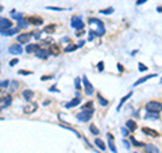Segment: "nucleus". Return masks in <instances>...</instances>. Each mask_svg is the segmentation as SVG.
I'll return each instance as SVG.
<instances>
[{"label":"nucleus","mask_w":162,"mask_h":153,"mask_svg":"<svg viewBox=\"0 0 162 153\" xmlns=\"http://www.w3.org/2000/svg\"><path fill=\"white\" fill-rule=\"evenodd\" d=\"M18 62H19V58H18V57L16 58H12V60L10 61V66H15Z\"/></svg>","instance_id":"35"},{"label":"nucleus","mask_w":162,"mask_h":153,"mask_svg":"<svg viewBox=\"0 0 162 153\" xmlns=\"http://www.w3.org/2000/svg\"><path fill=\"white\" fill-rule=\"evenodd\" d=\"M35 56H37L38 58L45 60V58H47L49 56H50V50H47V49H39V50L35 51Z\"/></svg>","instance_id":"7"},{"label":"nucleus","mask_w":162,"mask_h":153,"mask_svg":"<svg viewBox=\"0 0 162 153\" xmlns=\"http://www.w3.org/2000/svg\"><path fill=\"white\" fill-rule=\"evenodd\" d=\"M12 103V98L10 95H6V96H1V109H6Z\"/></svg>","instance_id":"10"},{"label":"nucleus","mask_w":162,"mask_h":153,"mask_svg":"<svg viewBox=\"0 0 162 153\" xmlns=\"http://www.w3.org/2000/svg\"><path fill=\"white\" fill-rule=\"evenodd\" d=\"M128 131H130V130H128V127H126V129L123 127V129H122V134H123L124 137H126V136H128Z\"/></svg>","instance_id":"41"},{"label":"nucleus","mask_w":162,"mask_h":153,"mask_svg":"<svg viewBox=\"0 0 162 153\" xmlns=\"http://www.w3.org/2000/svg\"><path fill=\"white\" fill-rule=\"evenodd\" d=\"M83 83H84V91H85V95L86 96H91L95 92V88H93V85L89 83V80L86 79V76H83Z\"/></svg>","instance_id":"5"},{"label":"nucleus","mask_w":162,"mask_h":153,"mask_svg":"<svg viewBox=\"0 0 162 153\" xmlns=\"http://www.w3.org/2000/svg\"><path fill=\"white\" fill-rule=\"evenodd\" d=\"M157 11H158V12H162V6H159V7H157Z\"/></svg>","instance_id":"47"},{"label":"nucleus","mask_w":162,"mask_h":153,"mask_svg":"<svg viewBox=\"0 0 162 153\" xmlns=\"http://www.w3.org/2000/svg\"><path fill=\"white\" fill-rule=\"evenodd\" d=\"M77 48H78V45H69V46H66V48H65V51H66V53H69V51L76 50Z\"/></svg>","instance_id":"28"},{"label":"nucleus","mask_w":162,"mask_h":153,"mask_svg":"<svg viewBox=\"0 0 162 153\" xmlns=\"http://www.w3.org/2000/svg\"><path fill=\"white\" fill-rule=\"evenodd\" d=\"M126 127H128L130 131H135V130H136V123H135V121H132V119H128L127 122H126Z\"/></svg>","instance_id":"18"},{"label":"nucleus","mask_w":162,"mask_h":153,"mask_svg":"<svg viewBox=\"0 0 162 153\" xmlns=\"http://www.w3.org/2000/svg\"><path fill=\"white\" fill-rule=\"evenodd\" d=\"M146 111L147 112H161L162 111V103L151 100V102L146 103Z\"/></svg>","instance_id":"2"},{"label":"nucleus","mask_w":162,"mask_h":153,"mask_svg":"<svg viewBox=\"0 0 162 153\" xmlns=\"http://www.w3.org/2000/svg\"><path fill=\"white\" fill-rule=\"evenodd\" d=\"M146 119H159V112H147Z\"/></svg>","instance_id":"23"},{"label":"nucleus","mask_w":162,"mask_h":153,"mask_svg":"<svg viewBox=\"0 0 162 153\" xmlns=\"http://www.w3.org/2000/svg\"><path fill=\"white\" fill-rule=\"evenodd\" d=\"M49 91H52V92H59V91H58V89L55 88V85H54V87H52V88L49 89Z\"/></svg>","instance_id":"45"},{"label":"nucleus","mask_w":162,"mask_h":153,"mask_svg":"<svg viewBox=\"0 0 162 153\" xmlns=\"http://www.w3.org/2000/svg\"><path fill=\"white\" fill-rule=\"evenodd\" d=\"M39 35H41V33H39V31H34V34H32V37H35V38H39Z\"/></svg>","instance_id":"44"},{"label":"nucleus","mask_w":162,"mask_h":153,"mask_svg":"<svg viewBox=\"0 0 162 153\" xmlns=\"http://www.w3.org/2000/svg\"><path fill=\"white\" fill-rule=\"evenodd\" d=\"M27 22H30V23H32V24H38V26L43 23L42 18H39V16H28L27 18Z\"/></svg>","instance_id":"16"},{"label":"nucleus","mask_w":162,"mask_h":153,"mask_svg":"<svg viewBox=\"0 0 162 153\" xmlns=\"http://www.w3.org/2000/svg\"><path fill=\"white\" fill-rule=\"evenodd\" d=\"M117 69H119V72H123V66H122V64H117Z\"/></svg>","instance_id":"46"},{"label":"nucleus","mask_w":162,"mask_h":153,"mask_svg":"<svg viewBox=\"0 0 162 153\" xmlns=\"http://www.w3.org/2000/svg\"><path fill=\"white\" fill-rule=\"evenodd\" d=\"M155 73H153V75H149V76H145V77H142V79H139L138 81H135L134 83V87H136V85H139V84H142V83H145V81H147L149 79H153V77H155Z\"/></svg>","instance_id":"17"},{"label":"nucleus","mask_w":162,"mask_h":153,"mask_svg":"<svg viewBox=\"0 0 162 153\" xmlns=\"http://www.w3.org/2000/svg\"><path fill=\"white\" fill-rule=\"evenodd\" d=\"M8 50H10L11 54H20L23 49H22L20 44H18V45H12V46H10V49H8Z\"/></svg>","instance_id":"11"},{"label":"nucleus","mask_w":162,"mask_h":153,"mask_svg":"<svg viewBox=\"0 0 162 153\" xmlns=\"http://www.w3.org/2000/svg\"><path fill=\"white\" fill-rule=\"evenodd\" d=\"M139 71H141V72H145V71H147V66H146V65H143V64H142V62H139Z\"/></svg>","instance_id":"37"},{"label":"nucleus","mask_w":162,"mask_h":153,"mask_svg":"<svg viewBox=\"0 0 162 153\" xmlns=\"http://www.w3.org/2000/svg\"><path fill=\"white\" fill-rule=\"evenodd\" d=\"M89 109H93V103L91 102V100L86 103V104H84L83 107H81V110H89Z\"/></svg>","instance_id":"31"},{"label":"nucleus","mask_w":162,"mask_h":153,"mask_svg":"<svg viewBox=\"0 0 162 153\" xmlns=\"http://www.w3.org/2000/svg\"><path fill=\"white\" fill-rule=\"evenodd\" d=\"M89 24H96L97 26V35L100 37V35H104L105 33V29H104V24L100 19H97V18H89V21H88Z\"/></svg>","instance_id":"3"},{"label":"nucleus","mask_w":162,"mask_h":153,"mask_svg":"<svg viewBox=\"0 0 162 153\" xmlns=\"http://www.w3.org/2000/svg\"><path fill=\"white\" fill-rule=\"evenodd\" d=\"M145 148H146V152L147 153H158L159 152L158 148L155 145H145Z\"/></svg>","instance_id":"21"},{"label":"nucleus","mask_w":162,"mask_h":153,"mask_svg":"<svg viewBox=\"0 0 162 153\" xmlns=\"http://www.w3.org/2000/svg\"><path fill=\"white\" fill-rule=\"evenodd\" d=\"M131 96H132V92H128V94H127L126 96H123V98H122L120 103H119V106H117V109H116L117 111H119V110L122 109V106H123V103H124V102H127V100H128V98H131Z\"/></svg>","instance_id":"20"},{"label":"nucleus","mask_w":162,"mask_h":153,"mask_svg":"<svg viewBox=\"0 0 162 153\" xmlns=\"http://www.w3.org/2000/svg\"><path fill=\"white\" fill-rule=\"evenodd\" d=\"M35 109H37V104H35V103H32L31 106L26 107V110H24V111H26V112H34V111H35Z\"/></svg>","instance_id":"29"},{"label":"nucleus","mask_w":162,"mask_h":153,"mask_svg":"<svg viewBox=\"0 0 162 153\" xmlns=\"http://www.w3.org/2000/svg\"><path fill=\"white\" fill-rule=\"evenodd\" d=\"M18 73H19V75H26V76H27V75H32V72H31V71H19Z\"/></svg>","instance_id":"39"},{"label":"nucleus","mask_w":162,"mask_h":153,"mask_svg":"<svg viewBox=\"0 0 162 153\" xmlns=\"http://www.w3.org/2000/svg\"><path fill=\"white\" fill-rule=\"evenodd\" d=\"M89 130H91V133H92V134H95V136H97V134L100 133V131H99V129H97L95 125H91L89 126Z\"/></svg>","instance_id":"30"},{"label":"nucleus","mask_w":162,"mask_h":153,"mask_svg":"<svg viewBox=\"0 0 162 153\" xmlns=\"http://www.w3.org/2000/svg\"><path fill=\"white\" fill-rule=\"evenodd\" d=\"M12 27V22L10 19H6V18H1L0 19V29L1 30H7V29Z\"/></svg>","instance_id":"8"},{"label":"nucleus","mask_w":162,"mask_h":153,"mask_svg":"<svg viewBox=\"0 0 162 153\" xmlns=\"http://www.w3.org/2000/svg\"><path fill=\"white\" fill-rule=\"evenodd\" d=\"M22 95H23V99H26L27 102H30L31 99L34 98V91H31V89H24Z\"/></svg>","instance_id":"15"},{"label":"nucleus","mask_w":162,"mask_h":153,"mask_svg":"<svg viewBox=\"0 0 162 153\" xmlns=\"http://www.w3.org/2000/svg\"><path fill=\"white\" fill-rule=\"evenodd\" d=\"M46 10H54V11H65V8H61V7H46Z\"/></svg>","instance_id":"36"},{"label":"nucleus","mask_w":162,"mask_h":153,"mask_svg":"<svg viewBox=\"0 0 162 153\" xmlns=\"http://www.w3.org/2000/svg\"><path fill=\"white\" fill-rule=\"evenodd\" d=\"M84 44H85V41H81V42L78 44V48H80V46H84Z\"/></svg>","instance_id":"48"},{"label":"nucleus","mask_w":162,"mask_h":153,"mask_svg":"<svg viewBox=\"0 0 162 153\" xmlns=\"http://www.w3.org/2000/svg\"><path fill=\"white\" fill-rule=\"evenodd\" d=\"M114 7H108V8H104V10H100V14H103V15H110V14H112L114 12Z\"/></svg>","instance_id":"24"},{"label":"nucleus","mask_w":162,"mask_h":153,"mask_svg":"<svg viewBox=\"0 0 162 153\" xmlns=\"http://www.w3.org/2000/svg\"><path fill=\"white\" fill-rule=\"evenodd\" d=\"M74 85H76V89L80 91L81 89V85H80V77H76L74 79Z\"/></svg>","instance_id":"33"},{"label":"nucleus","mask_w":162,"mask_h":153,"mask_svg":"<svg viewBox=\"0 0 162 153\" xmlns=\"http://www.w3.org/2000/svg\"><path fill=\"white\" fill-rule=\"evenodd\" d=\"M18 89V83L16 81H11V92H15Z\"/></svg>","instance_id":"34"},{"label":"nucleus","mask_w":162,"mask_h":153,"mask_svg":"<svg viewBox=\"0 0 162 153\" xmlns=\"http://www.w3.org/2000/svg\"><path fill=\"white\" fill-rule=\"evenodd\" d=\"M70 26H72L73 29H76V30H83L84 29V22H83V19H81V16L74 15V16L70 19Z\"/></svg>","instance_id":"4"},{"label":"nucleus","mask_w":162,"mask_h":153,"mask_svg":"<svg viewBox=\"0 0 162 153\" xmlns=\"http://www.w3.org/2000/svg\"><path fill=\"white\" fill-rule=\"evenodd\" d=\"M95 144L97 145V148H99L101 152H104V150H105V144H104L100 138H96V139H95Z\"/></svg>","instance_id":"22"},{"label":"nucleus","mask_w":162,"mask_h":153,"mask_svg":"<svg viewBox=\"0 0 162 153\" xmlns=\"http://www.w3.org/2000/svg\"><path fill=\"white\" fill-rule=\"evenodd\" d=\"M32 37V34H28V33H23V34H19L16 37V41L19 44H28V39Z\"/></svg>","instance_id":"6"},{"label":"nucleus","mask_w":162,"mask_h":153,"mask_svg":"<svg viewBox=\"0 0 162 153\" xmlns=\"http://www.w3.org/2000/svg\"><path fill=\"white\" fill-rule=\"evenodd\" d=\"M143 133L145 134H149V136H151V137H158V133L157 131H154L153 129H150V127H143Z\"/></svg>","instance_id":"19"},{"label":"nucleus","mask_w":162,"mask_h":153,"mask_svg":"<svg viewBox=\"0 0 162 153\" xmlns=\"http://www.w3.org/2000/svg\"><path fill=\"white\" fill-rule=\"evenodd\" d=\"M130 141H131V144L134 146H145V144H142V142H139V141H136L134 137H130Z\"/></svg>","instance_id":"26"},{"label":"nucleus","mask_w":162,"mask_h":153,"mask_svg":"<svg viewBox=\"0 0 162 153\" xmlns=\"http://www.w3.org/2000/svg\"><path fill=\"white\" fill-rule=\"evenodd\" d=\"M97 98H99V102H100L101 106H108V103H110V102H108L107 99H104L103 96H101V94H97Z\"/></svg>","instance_id":"25"},{"label":"nucleus","mask_w":162,"mask_h":153,"mask_svg":"<svg viewBox=\"0 0 162 153\" xmlns=\"http://www.w3.org/2000/svg\"><path fill=\"white\" fill-rule=\"evenodd\" d=\"M107 138H108V146H110V149L114 153H116V146H115V144H114V137H112L111 133L107 134Z\"/></svg>","instance_id":"14"},{"label":"nucleus","mask_w":162,"mask_h":153,"mask_svg":"<svg viewBox=\"0 0 162 153\" xmlns=\"http://www.w3.org/2000/svg\"><path fill=\"white\" fill-rule=\"evenodd\" d=\"M97 69H99V72L104 71V62H103V61H100L99 64H97Z\"/></svg>","instance_id":"38"},{"label":"nucleus","mask_w":162,"mask_h":153,"mask_svg":"<svg viewBox=\"0 0 162 153\" xmlns=\"http://www.w3.org/2000/svg\"><path fill=\"white\" fill-rule=\"evenodd\" d=\"M80 103H81V98H80V96H76V98L73 99V100H70L69 103H66L65 107H66V109H72V107H76V106H78Z\"/></svg>","instance_id":"9"},{"label":"nucleus","mask_w":162,"mask_h":153,"mask_svg":"<svg viewBox=\"0 0 162 153\" xmlns=\"http://www.w3.org/2000/svg\"><path fill=\"white\" fill-rule=\"evenodd\" d=\"M1 31V35L4 37H10V35H14L15 33L19 31V27H15V29H7V30H0Z\"/></svg>","instance_id":"12"},{"label":"nucleus","mask_w":162,"mask_h":153,"mask_svg":"<svg viewBox=\"0 0 162 153\" xmlns=\"http://www.w3.org/2000/svg\"><path fill=\"white\" fill-rule=\"evenodd\" d=\"M147 0H136V6H141V4H143V3H146Z\"/></svg>","instance_id":"43"},{"label":"nucleus","mask_w":162,"mask_h":153,"mask_svg":"<svg viewBox=\"0 0 162 153\" xmlns=\"http://www.w3.org/2000/svg\"><path fill=\"white\" fill-rule=\"evenodd\" d=\"M47 79H53V76H47V75H46V76H42L41 80H42V81H45V80H47Z\"/></svg>","instance_id":"42"},{"label":"nucleus","mask_w":162,"mask_h":153,"mask_svg":"<svg viewBox=\"0 0 162 153\" xmlns=\"http://www.w3.org/2000/svg\"><path fill=\"white\" fill-rule=\"evenodd\" d=\"M27 22L24 21V19H20V21H18V27L19 29H24V27H27Z\"/></svg>","instance_id":"27"},{"label":"nucleus","mask_w":162,"mask_h":153,"mask_svg":"<svg viewBox=\"0 0 162 153\" xmlns=\"http://www.w3.org/2000/svg\"><path fill=\"white\" fill-rule=\"evenodd\" d=\"M161 83H162V79H161Z\"/></svg>","instance_id":"49"},{"label":"nucleus","mask_w":162,"mask_h":153,"mask_svg":"<svg viewBox=\"0 0 162 153\" xmlns=\"http://www.w3.org/2000/svg\"><path fill=\"white\" fill-rule=\"evenodd\" d=\"M54 30H55V26H54V24H52V26L45 27V31H43V33H53Z\"/></svg>","instance_id":"32"},{"label":"nucleus","mask_w":162,"mask_h":153,"mask_svg":"<svg viewBox=\"0 0 162 153\" xmlns=\"http://www.w3.org/2000/svg\"><path fill=\"white\" fill-rule=\"evenodd\" d=\"M1 88H8V85H10V81L8 80H6V81H1Z\"/></svg>","instance_id":"40"},{"label":"nucleus","mask_w":162,"mask_h":153,"mask_svg":"<svg viewBox=\"0 0 162 153\" xmlns=\"http://www.w3.org/2000/svg\"><path fill=\"white\" fill-rule=\"evenodd\" d=\"M93 112H95V110H93V109L81 110V112H78V114H77V119H78L80 122H88V121L92 118Z\"/></svg>","instance_id":"1"},{"label":"nucleus","mask_w":162,"mask_h":153,"mask_svg":"<svg viewBox=\"0 0 162 153\" xmlns=\"http://www.w3.org/2000/svg\"><path fill=\"white\" fill-rule=\"evenodd\" d=\"M39 44H28L27 46H26V51L27 53H34V51L39 50Z\"/></svg>","instance_id":"13"}]
</instances>
